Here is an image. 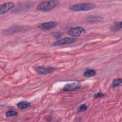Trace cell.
<instances>
[{"label": "cell", "mask_w": 122, "mask_h": 122, "mask_svg": "<svg viewBox=\"0 0 122 122\" xmlns=\"http://www.w3.org/2000/svg\"><path fill=\"white\" fill-rule=\"evenodd\" d=\"M58 4V1L57 0H50L44 1L40 2L36 7V10L41 11H48L54 7H55Z\"/></svg>", "instance_id": "6da1fadb"}, {"label": "cell", "mask_w": 122, "mask_h": 122, "mask_svg": "<svg viewBox=\"0 0 122 122\" xmlns=\"http://www.w3.org/2000/svg\"><path fill=\"white\" fill-rule=\"evenodd\" d=\"M96 7V5L92 3H82L73 5L69 7L71 10L74 11H87L93 10Z\"/></svg>", "instance_id": "7a4b0ae2"}, {"label": "cell", "mask_w": 122, "mask_h": 122, "mask_svg": "<svg viewBox=\"0 0 122 122\" xmlns=\"http://www.w3.org/2000/svg\"><path fill=\"white\" fill-rule=\"evenodd\" d=\"M85 32V30L82 27L77 26L70 28L67 31V33L72 37H77L81 35Z\"/></svg>", "instance_id": "3957f363"}, {"label": "cell", "mask_w": 122, "mask_h": 122, "mask_svg": "<svg viewBox=\"0 0 122 122\" xmlns=\"http://www.w3.org/2000/svg\"><path fill=\"white\" fill-rule=\"evenodd\" d=\"M76 41V40L75 38H70V37H66L64 38L61 39L58 41H57L54 44V46H58L61 45L67 44H71L75 42Z\"/></svg>", "instance_id": "277c9868"}, {"label": "cell", "mask_w": 122, "mask_h": 122, "mask_svg": "<svg viewBox=\"0 0 122 122\" xmlns=\"http://www.w3.org/2000/svg\"><path fill=\"white\" fill-rule=\"evenodd\" d=\"M81 87V85L80 83L78 82H72L66 84L64 86L63 90L64 91H75L80 89Z\"/></svg>", "instance_id": "5b68a950"}, {"label": "cell", "mask_w": 122, "mask_h": 122, "mask_svg": "<svg viewBox=\"0 0 122 122\" xmlns=\"http://www.w3.org/2000/svg\"><path fill=\"white\" fill-rule=\"evenodd\" d=\"M36 71L40 74H46L51 73L55 69L51 67L37 66L35 68Z\"/></svg>", "instance_id": "8992f818"}, {"label": "cell", "mask_w": 122, "mask_h": 122, "mask_svg": "<svg viewBox=\"0 0 122 122\" xmlns=\"http://www.w3.org/2000/svg\"><path fill=\"white\" fill-rule=\"evenodd\" d=\"M57 25V23L55 21H48L41 23L39 26V28L44 30H50L54 28Z\"/></svg>", "instance_id": "52a82bcc"}, {"label": "cell", "mask_w": 122, "mask_h": 122, "mask_svg": "<svg viewBox=\"0 0 122 122\" xmlns=\"http://www.w3.org/2000/svg\"><path fill=\"white\" fill-rule=\"evenodd\" d=\"M14 4L12 2H7L3 3L0 6V13L1 14H5L8 12L11 9L13 8Z\"/></svg>", "instance_id": "ba28073f"}, {"label": "cell", "mask_w": 122, "mask_h": 122, "mask_svg": "<svg viewBox=\"0 0 122 122\" xmlns=\"http://www.w3.org/2000/svg\"><path fill=\"white\" fill-rule=\"evenodd\" d=\"M17 106L18 108L20 109H25L29 108L30 106V103L28 102L23 101L19 102L17 104Z\"/></svg>", "instance_id": "9c48e42d"}, {"label": "cell", "mask_w": 122, "mask_h": 122, "mask_svg": "<svg viewBox=\"0 0 122 122\" xmlns=\"http://www.w3.org/2000/svg\"><path fill=\"white\" fill-rule=\"evenodd\" d=\"M96 74V71L93 69H87L84 72L83 75L86 77H91Z\"/></svg>", "instance_id": "30bf717a"}, {"label": "cell", "mask_w": 122, "mask_h": 122, "mask_svg": "<svg viewBox=\"0 0 122 122\" xmlns=\"http://www.w3.org/2000/svg\"><path fill=\"white\" fill-rule=\"evenodd\" d=\"M122 28V22H115L112 26L111 29L113 30H117Z\"/></svg>", "instance_id": "8fae6325"}, {"label": "cell", "mask_w": 122, "mask_h": 122, "mask_svg": "<svg viewBox=\"0 0 122 122\" xmlns=\"http://www.w3.org/2000/svg\"><path fill=\"white\" fill-rule=\"evenodd\" d=\"M18 114L17 112L14 111H9L6 112V116L7 117L15 116Z\"/></svg>", "instance_id": "7c38bea8"}, {"label": "cell", "mask_w": 122, "mask_h": 122, "mask_svg": "<svg viewBox=\"0 0 122 122\" xmlns=\"http://www.w3.org/2000/svg\"><path fill=\"white\" fill-rule=\"evenodd\" d=\"M122 81L121 79H117L114 80L112 83V87H115L118 86L122 83Z\"/></svg>", "instance_id": "4fadbf2b"}, {"label": "cell", "mask_w": 122, "mask_h": 122, "mask_svg": "<svg viewBox=\"0 0 122 122\" xmlns=\"http://www.w3.org/2000/svg\"><path fill=\"white\" fill-rule=\"evenodd\" d=\"M87 108H88V107L86 104H81L78 107V111L79 112H82L85 111L87 109Z\"/></svg>", "instance_id": "5bb4252c"}, {"label": "cell", "mask_w": 122, "mask_h": 122, "mask_svg": "<svg viewBox=\"0 0 122 122\" xmlns=\"http://www.w3.org/2000/svg\"><path fill=\"white\" fill-rule=\"evenodd\" d=\"M103 96V94L100 92V93H97L94 94V97L97 98H99V97H102Z\"/></svg>", "instance_id": "9a60e30c"}]
</instances>
